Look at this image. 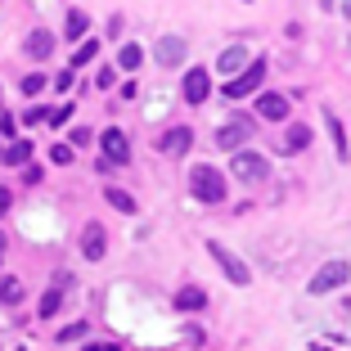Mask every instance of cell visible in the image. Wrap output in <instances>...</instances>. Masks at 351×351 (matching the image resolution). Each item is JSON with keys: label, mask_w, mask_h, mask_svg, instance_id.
<instances>
[{"label": "cell", "mask_w": 351, "mask_h": 351, "mask_svg": "<svg viewBox=\"0 0 351 351\" xmlns=\"http://www.w3.org/2000/svg\"><path fill=\"white\" fill-rule=\"evenodd\" d=\"M226 171H217V167L198 162L194 171H189V194L198 198V203H226Z\"/></svg>", "instance_id": "6da1fadb"}, {"label": "cell", "mask_w": 351, "mask_h": 351, "mask_svg": "<svg viewBox=\"0 0 351 351\" xmlns=\"http://www.w3.org/2000/svg\"><path fill=\"white\" fill-rule=\"evenodd\" d=\"M266 68H270L266 59H248L234 77H230L226 99H243V95H257V90H261V82H266Z\"/></svg>", "instance_id": "7a4b0ae2"}, {"label": "cell", "mask_w": 351, "mask_h": 351, "mask_svg": "<svg viewBox=\"0 0 351 351\" xmlns=\"http://www.w3.org/2000/svg\"><path fill=\"white\" fill-rule=\"evenodd\" d=\"M230 176L243 180V185H261V180L270 176V162L261 154H243V149H234V154H230Z\"/></svg>", "instance_id": "3957f363"}, {"label": "cell", "mask_w": 351, "mask_h": 351, "mask_svg": "<svg viewBox=\"0 0 351 351\" xmlns=\"http://www.w3.org/2000/svg\"><path fill=\"white\" fill-rule=\"evenodd\" d=\"M347 279H351V266H347V261H324V266L315 270V275H311V284H306V289L315 293V298H324V293L342 289Z\"/></svg>", "instance_id": "277c9868"}, {"label": "cell", "mask_w": 351, "mask_h": 351, "mask_svg": "<svg viewBox=\"0 0 351 351\" xmlns=\"http://www.w3.org/2000/svg\"><path fill=\"white\" fill-rule=\"evenodd\" d=\"M207 252L217 257V266L226 270V279H230V284H234V289H248V284H252L248 266H243V261H239V257H234V252H230V248H221V243H207Z\"/></svg>", "instance_id": "5b68a950"}, {"label": "cell", "mask_w": 351, "mask_h": 351, "mask_svg": "<svg viewBox=\"0 0 351 351\" xmlns=\"http://www.w3.org/2000/svg\"><path fill=\"white\" fill-rule=\"evenodd\" d=\"M99 149H104V158H108L113 167H126V162H131V140H126L117 126H108V131L99 135Z\"/></svg>", "instance_id": "8992f818"}, {"label": "cell", "mask_w": 351, "mask_h": 351, "mask_svg": "<svg viewBox=\"0 0 351 351\" xmlns=\"http://www.w3.org/2000/svg\"><path fill=\"white\" fill-rule=\"evenodd\" d=\"M185 54H189L185 36H162V41L154 45V59H158V68H180V63H185Z\"/></svg>", "instance_id": "52a82bcc"}, {"label": "cell", "mask_w": 351, "mask_h": 351, "mask_svg": "<svg viewBox=\"0 0 351 351\" xmlns=\"http://www.w3.org/2000/svg\"><path fill=\"white\" fill-rule=\"evenodd\" d=\"M252 135V117H234V122H226L217 131V145L226 149V154H234V149H243V140Z\"/></svg>", "instance_id": "ba28073f"}, {"label": "cell", "mask_w": 351, "mask_h": 351, "mask_svg": "<svg viewBox=\"0 0 351 351\" xmlns=\"http://www.w3.org/2000/svg\"><path fill=\"white\" fill-rule=\"evenodd\" d=\"M257 113L266 117V122H289V113H293V104H289V95L261 90V95H257Z\"/></svg>", "instance_id": "9c48e42d"}, {"label": "cell", "mask_w": 351, "mask_h": 351, "mask_svg": "<svg viewBox=\"0 0 351 351\" xmlns=\"http://www.w3.org/2000/svg\"><path fill=\"white\" fill-rule=\"evenodd\" d=\"M104 252H108V230H104L99 221H90V226L82 230V257L86 261H99Z\"/></svg>", "instance_id": "30bf717a"}, {"label": "cell", "mask_w": 351, "mask_h": 351, "mask_svg": "<svg viewBox=\"0 0 351 351\" xmlns=\"http://www.w3.org/2000/svg\"><path fill=\"white\" fill-rule=\"evenodd\" d=\"M189 145H194V131H189V126H171V131L158 140V154H167V158H185Z\"/></svg>", "instance_id": "8fae6325"}, {"label": "cell", "mask_w": 351, "mask_h": 351, "mask_svg": "<svg viewBox=\"0 0 351 351\" xmlns=\"http://www.w3.org/2000/svg\"><path fill=\"white\" fill-rule=\"evenodd\" d=\"M207 95H212V77H207V68H189L185 73V104H203Z\"/></svg>", "instance_id": "7c38bea8"}, {"label": "cell", "mask_w": 351, "mask_h": 351, "mask_svg": "<svg viewBox=\"0 0 351 351\" xmlns=\"http://www.w3.org/2000/svg\"><path fill=\"white\" fill-rule=\"evenodd\" d=\"M302 149H311V126L293 122L289 131H284V140H279V154H302Z\"/></svg>", "instance_id": "4fadbf2b"}, {"label": "cell", "mask_w": 351, "mask_h": 351, "mask_svg": "<svg viewBox=\"0 0 351 351\" xmlns=\"http://www.w3.org/2000/svg\"><path fill=\"white\" fill-rule=\"evenodd\" d=\"M23 50H27V59H50V54H54V32L36 27L27 41H23Z\"/></svg>", "instance_id": "5bb4252c"}, {"label": "cell", "mask_w": 351, "mask_h": 351, "mask_svg": "<svg viewBox=\"0 0 351 351\" xmlns=\"http://www.w3.org/2000/svg\"><path fill=\"white\" fill-rule=\"evenodd\" d=\"M207 306V293L198 284H185V289H176V311H203Z\"/></svg>", "instance_id": "9a60e30c"}, {"label": "cell", "mask_w": 351, "mask_h": 351, "mask_svg": "<svg viewBox=\"0 0 351 351\" xmlns=\"http://www.w3.org/2000/svg\"><path fill=\"white\" fill-rule=\"evenodd\" d=\"M324 122H329V135H333V154L342 158V162H347V131H342V122H338V113H324Z\"/></svg>", "instance_id": "2e32d148"}, {"label": "cell", "mask_w": 351, "mask_h": 351, "mask_svg": "<svg viewBox=\"0 0 351 351\" xmlns=\"http://www.w3.org/2000/svg\"><path fill=\"white\" fill-rule=\"evenodd\" d=\"M0 158L10 167H27V158H32V140H14L10 149H0Z\"/></svg>", "instance_id": "e0dca14e"}, {"label": "cell", "mask_w": 351, "mask_h": 351, "mask_svg": "<svg viewBox=\"0 0 351 351\" xmlns=\"http://www.w3.org/2000/svg\"><path fill=\"white\" fill-rule=\"evenodd\" d=\"M243 63H248V50H243V45H230V50L221 54V63H217V68H221V73H230V77H234L239 68H243Z\"/></svg>", "instance_id": "ac0fdd59"}, {"label": "cell", "mask_w": 351, "mask_h": 351, "mask_svg": "<svg viewBox=\"0 0 351 351\" xmlns=\"http://www.w3.org/2000/svg\"><path fill=\"white\" fill-rule=\"evenodd\" d=\"M86 27H90V19H86L82 10H73L68 23H63V36H68V41H86Z\"/></svg>", "instance_id": "d6986e66"}, {"label": "cell", "mask_w": 351, "mask_h": 351, "mask_svg": "<svg viewBox=\"0 0 351 351\" xmlns=\"http://www.w3.org/2000/svg\"><path fill=\"white\" fill-rule=\"evenodd\" d=\"M23 293H27V289H23V279H14V275L0 279V302H5V306H19Z\"/></svg>", "instance_id": "ffe728a7"}, {"label": "cell", "mask_w": 351, "mask_h": 351, "mask_svg": "<svg viewBox=\"0 0 351 351\" xmlns=\"http://www.w3.org/2000/svg\"><path fill=\"white\" fill-rule=\"evenodd\" d=\"M104 198H108V207H117V212H126V217L135 212V198L126 194V189H117V185H108V189H104Z\"/></svg>", "instance_id": "44dd1931"}, {"label": "cell", "mask_w": 351, "mask_h": 351, "mask_svg": "<svg viewBox=\"0 0 351 351\" xmlns=\"http://www.w3.org/2000/svg\"><path fill=\"white\" fill-rule=\"evenodd\" d=\"M59 306H63V289H50V293L41 298V306H36V315H41V320H50Z\"/></svg>", "instance_id": "7402d4cb"}, {"label": "cell", "mask_w": 351, "mask_h": 351, "mask_svg": "<svg viewBox=\"0 0 351 351\" xmlns=\"http://www.w3.org/2000/svg\"><path fill=\"white\" fill-rule=\"evenodd\" d=\"M140 59H145V50H140V45H122V50H117V68H126V73H131V68H140Z\"/></svg>", "instance_id": "603a6c76"}, {"label": "cell", "mask_w": 351, "mask_h": 351, "mask_svg": "<svg viewBox=\"0 0 351 351\" xmlns=\"http://www.w3.org/2000/svg\"><path fill=\"white\" fill-rule=\"evenodd\" d=\"M86 333H90V324L77 320V324H68V329H59V342H82Z\"/></svg>", "instance_id": "cb8c5ba5"}, {"label": "cell", "mask_w": 351, "mask_h": 351, "mask_svg": "<svg viewBox=\"0 0 351 351\" xmlns=\"http://www.w3.org/2000/svg\"><path fill=\"white\" fill-rule=\"evenodd\" d=\"M95 54H99V41H82V50L73 54V68H86V63H90Z\"/></svg>", "instance_id": "d4e9b609"}, {"label": "cell", "mask_w": 351, "mask_h": 351, "mask_svg": "<svg viewBox=\"0 0 351 351\" xmlns=\"http://www.w3.org/2000/svg\"><path fill=\"white\" fill-rule=\"evenodd\" d=\"M45 90V77L41 73H27V77H23V95H41Z\"/></svg>", "instance_id": "484cf974"}, {"label": "cell", "mask_w": 351, "mask_h": 351, "mask_svg": "<svg viewBox=\"0 0 351 351\" xmlns=\"http://www.w3.org/2000/svg\"><path fill=\"white\" fill-rule=\"evenodd\" d=\"M50 162L68 167V162H73V145H54V149H50Z\"/></svg>", "instance_id": "4316f807"}, {"label": "cell", "mask_w": 351, "mask_h": 351, "mask_svg": "<svg viewBox=\"0 0 351 351\" xmlns=\"http://www.w3.org/2000/svg\"><path fill=\"white\" fill-rule=\"evenodd\" d=\"M68 140H73V149H86V145L95 140V135L86 131V126H73V135H68Z\"/></svg>", "instance_id": "83f0119b"}, {"label": "cell", "mask_w": 351, "mask_h": 351, "mask_svg": "<svg viewBox=\"0 0 351 351\" xmlns=\"http://www.w3.org/2000/svg\"><path fill=\"white\" fill-rule=\"evenodd\" d=\"M45 117H50L54 126H63V122H68V117H73V104H63V108H54V113H45Z\"/></svg>", "instance_id": "f1b7e54d"}, {"label": "cell", "mask_w": 351, "mask_h": 351, "mask_svg": "<svg viewBox=\"0 0 351 351\" xmlns=\"http://www.w3.org/2000/svg\"><path fill=\"white\" fill-rule=\"evenodd\" d=\"M14 131H19V122H14V117L0 108V135H14Z\"/></svg>", "instance_id": "f546056e"}, {"label": "cell", "mask_w": 351, "mask_h": 351, "mask_svg": "<svg viewBox=\"0 0 351 351\" xmlns=\"http://www.w3.org/2000/svg\"><path fill=\"white\" fill-rule=\"evenodd\" d=\"M23 122H27V126H36V122H45V108H27V113H23Z\"/></svg>", "instance_id": "4dcf8cb0"}, {"label": "cell", "mask_w": 351, "mask_h": 351, "mask_svg": "<svg viewBox=\"0 0 351 351\" xmlns=\"http://www.w3.org/2000/svg\"><path fill=\"white\" fill-rule=\"evenodd\" d=\"M10 203H14V194L5 185H0V217H5V212H10Z\"/></svg>", "instance_id": "1f68e13d"}, {"label": "cell", "mask_w": 351, "mask_h": 351, "mask_svg": "<svg viewBox=\"0 0 351 351\" xmlns=\"http://www.w3.org/2000/svg\"><path fill=\"white\" fill-rule=\"evenodd\" d=\"M86 351H117V342H86Z\"/></svg>", "instance_id": "d6a6232c"}, {"label": "cell", "mask_w": 351, "mask_h": 351, "mask_svg": "<svg viewBox=\"0 0 351 351\" xmlns=\"http://www.w3.org/2000/svg\"><path fill=\"white\" fill-rule=\"evenodd\" d=\"M342 14H347V19H351V0H342Z\"/></svg>", "instance_id": "836d02e7"}, {"label": "cell", "mask_w": 351, "mask_h": 351, "mask_svg": "<svg viewBox=\"0 0 351 351\" xmlns=\"http://www.w3.org/2000/svg\"><path fill=\"white\" fill-rule=\"evenodd\" d=\"M0 108H5V95H0Z\"/></svg>", "instance_id": "e575fe53"}]
</instances>
